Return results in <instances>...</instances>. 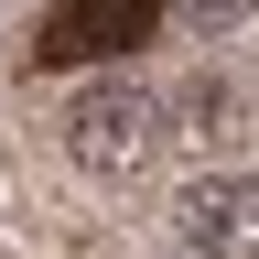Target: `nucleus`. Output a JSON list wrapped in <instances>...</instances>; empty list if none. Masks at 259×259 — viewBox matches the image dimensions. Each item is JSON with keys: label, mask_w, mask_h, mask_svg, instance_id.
I'll list each match as a JSON object with an SVG mask.
<instances>
[{"label": "nucleus", "mask_w": 259, "mask_h": 259, "mask_svg": "<svg viewBox=\"0 0 259 259\" xmlns=\"http://www.w3.org/2000/svg\"><path fill=\"white\" fill-rule=\"evenodd\" d=\"M151 130H162V108H151V87H130V76H108V87H87L76 108H65V151L87 162V173H141L151 162Z\"/></svg>", "instance_id": "nucleus-1"}, {"label": "nucleus", "mask_w": 259, "mask_h": 259, "mask_svg": "<svg viewBox=\"0 0 259 259\" xmlns=\"http://www.w3.org/2000/svg\"><path fill=\"white\" fill-rule=\"evenodd\" d=\"M151 22H162V0H54L32 54L44 65H119L130 44H151Z\"/></svg>", "instance_id": "nucleus-2"}, {"label": "nucleus", "mask_w": 259, "mask_h": 259, "mask_svg": "<svg viewBox=\"0 0 259 259\" xmlns=\"http://www.w3.org/2000/svg\"><path fill=\"white\" fill-rule=\"evenodd\" d=\"M173 238H184L194 259H248V248H259V184H248V173H194V184L173 194Z\"/></svg>", "instance_id": "nucleus-3"}, {"label": "nucleus", "mask_w": 259, "mask_h": 259, "mask_svg": "<svg viewBox=\"0 0 259 259\" xmlns=\"http://www.w3.org/2000/svg\"><path fill=\"white\" fill-rule=\"evenodd\" d=\"M184 22L194 32H227V22H248V0H184Z\"/></svg>", "instance_id": "nucleus-4"}]
</instances>
